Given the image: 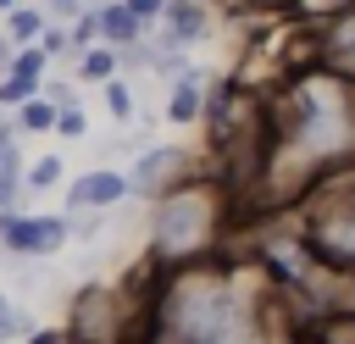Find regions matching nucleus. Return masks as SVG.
I'll list each match as a JSON object with an SVG mask.
<instances>
[{
	"label": "nucleus",
	"mask_w": 355,
	"mask_h": 344,
	"mask_svg": "<svg viewBox=\"0 0 355 344\" xmlns=\"http://www.w3.org/2000/svg\"><path fill=\"white\" fill-rule=\"evenodd\" d=\"M28 333H33V322H28L17 305H6V311H0V344H11V338H28Z\"/></svg>",
	"instance_id": "412c9836"
},
{
	"label": "nucleus",
	"mask_w": 355,
	"mask_h": 344,
	"mask_svg": "<svg viewBox=\"0 0 355 344\" xmlns=\"http://www.w3.org/2000/svg\"><path fill=\"white\" fill-rule=\"evenodd\" d=\"M122 6H128V11H133V22L150 33V28H161V17H166V6H172V0H122Z\"/></svg>",
	"instance_id": "a211bd4d"
},
{
	"label": "nucleus",
	"mask_w": 355,
	"mask_h": 344,
	"mask_svg": "<svg viewBox=\"0 0 355 344\" xmlns=\"http://www.w3.org/2000/svg\"><path fill=\"white\" fill-rule=\"evenodd\" d=\"M67 39H72V55H89V50H100V11H83V17L67 28Z\"/></svg>",
	"instance_id": "4468645a"
},
{
	"label": "nucleus",
	"mask_w": 355,
	"mask_h": 344,
	"mask_svg": "<svg viewBox=\"0 0 355 344\" xmlns=\"http://www.w3.org/2000/svg\"><path fill=\"white\" fill-rule=\"evenodd\" d=\"M72 239V227H67V211H55V216H33V211H0V250L6 255H17V261H44V255H55L61 244Z\"/></svg>",
	"instance_id": "20e7f679"
},
{
	"label": "nucleus",
	"mask_w": 355,
	"mask_h": 344,
	"mask_svg": "<svg viewBox=\"0 0 355 344\" xmlns=\"http://www.w3.org/2000/svg\"><path fill=\"white\" fill-rule=\"evenodd\" d=\"M327 316H349L355 322V277H333L327 283Z\"/></svg>",
	"instance_id": "f3484780"
},
{
	"label": "nucleus",
	"mask_w": 355,
	"mask_h": 344,
	"mask_svg": "<svg viewBox=\"0 0 355 344\" xmlns=\"http://www.w3.org/2000/svg\"><path fill=\"white\" fill-rule=\"evenodd\" d=\"M55 133H61V139H83V133H89V117H83V105H67V111L55 117Z\"/></svg>",
	"instance_id": "4be33fe9"
},
{
	"label": "nucleus",
	"mask_w": 355,
	"mask_h": 344,
	"mask_svg": "<svg viewBox=\"0 0 355 344\" xmlns=\"http://www.w3.org/2000/svg\"><path fill=\"white\" fill-rule=\"evenodd\" d=\"M305 28H322V22H333V17H344V11H355V0H283Z\"/></svg>",
	"instance_id": "f8f14e48"
},
{
	"label": "nucleus",
	"mask_w": 355,
	"mask_h": 344,
	"mask_svg": "<svg viewBox=\"0 0 355 344\" xmlns=\"http://www.w3.org/2000/svg\"><path fill=\"white\" fill-rule=\"evenodd\" d=\"M205 72L200 67H189V72H178L172 78V94H166V122L172 128H194L200 117H205Z\"/></svg>",
	"instance_id": "423d86ee"
},
{
	"label": "nucleus",
	"mask_w": 355,
	"mask_h": 344,
	"mask_svg": "<svg viewBox=\"0 0 355 344\" xmlns=\"http://www.w3.org/2000/svg\"><path fill=\"white\" fill-rule=\"evenodd\" d=\"M294 233L327 277H355V166L322 178L294 205Z\"/></svg>",
	"instance_id": "f03ea898"
},
{
	"label": "nucleus",
	"mask_w": 355,
	"mask_h": 344,
	"mask_svg": "<svg viewBox=\"0 0 355 344\" xmlns=\"http://www.w3.org/2000/svg\"><path fill=\"white\" fill-rule=\"evenodd\" d=\"M44 83H28V78H0V111H22L28 100H39Z\"/></svg>",
	"instance_id": "dca6fc26"
},
{
	"label": "nucleus",
	"mask_w": 355,
	"mask_h": 344,
	"mask_svg": "<svg viewBox=\"0 0 355 344\" xmlns=\"http://www.w3.org/2000/svg\"><path fill=\"white\" fill-rule=\"evenodd\" d=\"M111 78H122V55H116V50L100 44V50H89V55H78V83H100V89H105Z\"/></svg>",
	"instance_id": "1a4fd4ad"
},
{
	"label": "nucleus",
	"mask_w": 355,
	"mask_h": 344,
	"mask_svg": "<svg viewBox=\"0 0 355 344\" xmlns=\"http://www.w3.org/2000/svg\"><path fill=\"white\" fill-rule=\"evenodd\" d=\"M100 44H105V50H116V55H128V50H139V44H144V28L133 22V11H128L122 0L100 6Z\"/></svg>",
	"instance_id": "0eeeda50"
},
{
	"label": "nucleus",
	"mask_w": 355,
	"mask_h": 344,
	"mask_svg": "<svg viewBox=\"0 0 355 344\" xmlns=\"http://www.w3.org/2000/svg\"><path fill=\"white\" fill-rule=\"evenodd\" d=\"M6 139H17V128H11L6 117H0V144H6Z\"/></svg>",
	"instance_id": "a878e982"
},
{
	"label": "nucleus",
	"mask_w": 355,
	"mask_h": 344,
	"mask_svg": "<svg viewBox=\"0 0 355 344\" xmlns=\"http://www.w3.org/2000/svg\"><path fill=\"white\" fill-rule=\"evenodd\" d=\"M122 200H128V172H116V166H94V172H83V178L67 183V216L111 211V205H122Z\"/></svg>",
	"instance_id": "39448f33"
},
{
	"label": "nucleus",
	"mask_w": 355,
	"mask_h": 344,
	"mask_svg": "<svg viewBox=\"0 0 355 344\" xmlns=\"http://www.w3.org/2000/svg\"><path fill=\"white\" fill-rule=\"evenodd\" d=\"M61 172H67L61 155H39V161H28V166H22V194H44V189H55Z\"/></svg>",
	"instance_id": "9b49d317"
},
{
	"label": "nucleus",
	"mask_w": 355,
	"mask_h": 344,
	"mask_svg": "<svg viewBox=\"0 0 355 344\" xmlns=\"http://www.w3.org/2000/svg\"><path fill=\"white\" fill-rule=\"evenodd\" d=\"M39 50H44V61H55V55H72V39H67V28L44 22V33H39Z\"/></svg>",
	"instance_id": "aec40b11"
},
{
	"label": "nucleus",
	"mask_w": 355,
	"mask_h": 344,
	"mask_svg": "<svg viewBox=\"0 0 355 344\" xmlns=\"http://www.w3.org/2000/svg\"><path fill=\"white\" fill-rule=\"evenodd\" d=\"M100 222H105L100 211H89V216H67V227H72V239H94V233H100Z\"/></svg>",
	"instance_id": "5701e85b"
},
{
	"label": "nucleus",
	"mask_w": 355,
	"mask_h": 344,
	"mask_svg": "<svg viewBox=\"0 0 355 344\" xmlns=\"http://www.w3.org/2000/svg\"><path fill=\"white\" fill-rule=\"evenodd\" d=\"M39 33H44V11H39V6H17V11L6 17V44H11V50L39 44Z\"/></svg>",
	"instance_id": "6e6552de"
},
{
	"label": "nucleus",
	"mask_w": 355,
	"mask_h": 344,
	"mask_svg": "<svg viewBox=\"0 0 355 344\" xmlns=\"http://www.w3.org/2000/svg\"><path fill=\"white\" fill-rule=\"evenodd\" d=\"M316 344H355V322L349 316H327L316 327Z\"/></svg>",
	"instance_id": "6ab92c4d"
},
{
	"label": "nucleus",
	"mask_w": 355,
	"mask_h": 344,
	"mask_svg": "<svg viewBox=\"0 0 355 344\" xmlns=\"http://www.w3.org/2000/svg\"><path fill=\"white\" fill-rule=\"evenodd\" d=\"M227 216H233V194H227V183L216 172L183 178L172 194H161L150 205V266L178 272V266L222 255Z\"/></svg>",
	"instance_id": "f257e3e1"
},
{
	"label": "nucleus",
	"mask_w": 355,
	"mask_h": 344,
	"mask_svg": "<svg viewBox=\"0 0 355 344\" xmlns=\"http://www.w3.org/2000/svg\"><path fill=\"white\" fill-rule=\"evenodd\" d=\"M17 6H22V0H0V11H6V17H11V11H17Z\"/></svg>",
	"instance_id": "bb28decb"
},
{
	"label": "nucleus",
	"mask_w": 355,
	"mask_h": 344,
	"mask_svg": "<svg viewBox=\"0 0 355 344\" xmlns=\"http://www.w3.org/2000/svg\"><path fill=\"white\" fill-rule=\"evenodd\" d=\"M100 100H105V111H111L116 122H133V89H128V78H111V83L100 89Z\"/></svg>",
	"instance_id": "2eb2a0df"
},
{
	"label": "nucleus",
	"mask_w": 355,
	"mask_h": 344,
	"mask_svg": "<svg viewBox=\"0 0 355 344\" xmlns=\"http://www.w3.org/2000/svg\"><path fill=\"white\" fill-rule=\"evenodd\" d=\"M55 117H61V111H55V105L39 94V100H28L22 111H11V128H17V133H33V139H44V133H55Z\"/></svg>",
	"instance_id": "9d476101"
},
{
	"label": "nucleus",
	"mask_w": 355,
	"mask_h": 344,
	"mask_svg": "<svg viewBox=\"0 0 355 344\" xmlns=\"http://www.w3.org/2000/svg\"><path fill=\"white\" fill-rule=\"evenodd\" d=\"M44 50L39 44H28V50H11V67H6V78H28V83H44Z\"/></svg>",
	"instance_id": "ddd939ff"
},
{
	"label": "nucleus",
	"mask_w": 355,
	"mask_h": 344,
	"mask_svg": "<svg viewBox=\"0 0 355 344\" xmlns=\"http://www.w3.org/2000/svg\"><path fill=\"white\" fill-rule=\"evenodd\" d=\"M183 178H194V150H183V144H144V150L133 155V166H128V194L155 205V200L172 194Z\"/></svg>",
	"instance_id": "7ed1b4c3"
},
{
	"label": "nucleus",
	"mask_w": 355,
	"mask_h": 344,
	"mask_svg": "<svg viewBox=\"0 0 355 344\" xmlns=\"http://www.w3.org/2000/svg\"><path fill=\"white\" fill-rule=\"evenodd\" d=\"M6 67H11V44H6V33H0V78H6Z\"/></svg>",
	"instance_id": "393cba45"
},
{
	"label": "nucleus",
	"mask_w": 355,
	"mask_h": 344,
	"mask_svg": "<svg viewBox=\"0 0 355 344\" xmlns=\"http://www.w3.org/2000/svg\"><path fill=\"white\" fill-rule=\"evenodd\" d=\"M28 344H67V327H33Z\"/></svg>",
	"instance_id": "b1692460"
},
{
	"label": "nucleus",
	"mask_w": 355,
	"mask_h": 344,
	"mask_svg": "<svg viewBox=\"0 0 355 344\" xmlns=\"http://www.w3.org/2000/svg\"><path fill=\"white\" fill-rule=\"evenodd\" d=\"M6 305H11V300H6V294H0V311H6Z\"/></svg>",
	"instance_id": "cd10ccee"
}]
</instances>
